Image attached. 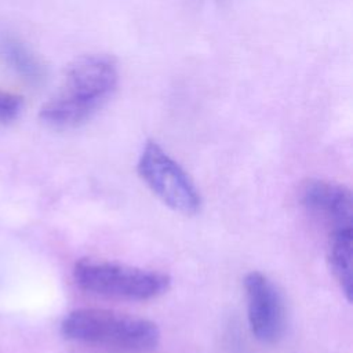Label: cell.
<instances>
[{"label": "cell", "instance_id": "obj_1", "mask_svg": "<svg viewBox=\"0 0 353 353\" xmlns=\"http://www.w3.org/2000/svg\"><path fill=\"white\" fill-rule=\"evenodd\" d=\"M116 63L105 55H87L66 70L59 90L40 109L39 117L52 128H73L85 123L117 87Z\"/></svg>", "mask_w": 353, "mask_h": 353}, {"label": "cell", "instance_id": "obj_2", "mask_svg": "<svg viewBox=\"0 0 353 353\" xmlns=\"http://www.w3.org/2000/svg\"><path fill=\"white\" fill-rule=\"evenodd\" d=\"M65 338L113 353H149L160 341L150 320L105 309H77L61 324Z\"/></svg>", "mask_w": 353, "mask_h": 353}, {"label": "cell", "instance_id": "obj_3", "mask_svg": "<svg viewBox=\"0 0 353 353\" xmlns=\"http://www.w3.org/2000/svg\"><path fill=\"white\" fill-rule=\"evenodd\" d=\"M73 276L76 284L87 292L124 301L153 299L170 287V277L161 272L105 259H80Z\"/></svg>", "mask_w": 353, "mask_h": 353}, {"label": "cell", "instance_id": "obj_4", "mask_svg": "<svg viewBox=\"0 0 353 353\" xmlns=\"http://www.w3.org/2000/svg\"><path fill=\"white\" fill-rule=\"evenodd\" d=\"M138 174L148 188L170 208L185 215L200 210V193L189 174L163 148L148 141L138 160Z\"/></svg>", "mask_w": 353, "mask_h": 353}, {"label": "cell", "instance_id": "obj_5", "mask_svg": "<svg viewBox=\"0 0 353 353\" xmlns=\"http://www.w3.org/2000/svg\"><path fill=\"white\" fill-rule=\"evenodd\" d=\"M244 290L252 335L262 343L277 342L285 327V309L279 290L261 272L245 276Z\"/></svg>", "mask_w": 353, "mask_h": 353}, {"label": "cell", "instance_id": "obj_6", "mask_svg": "<svg viewBox=\"0 0 353 353\" xmlns=\"http://www.w3.org/2000/svg\"><path fill=\"white\" fill-rule=\"evenodd\" d=\"M299 199L312 215L330 226L331 232L352 228L353 200L346 186L323 179H309L302 185Z\"/></svg>", "mask_w": 353, "mask_h": 353}, {"label": "cell", "instance_id": "obj_7", "mask_svg": "<svg viewBox=\"0 0 353 353\" xmlns=\"http://www.w3.org/2000/svg\"><path fill=\"white\" fill-rule=\"evenodd\" d=\"M0 57L22 79L32 84L46 80L47 68L44 62L23 41L14 36H0Z\"/></svg>", "mask_w": 353, "mask_h": 353}, {"label": "cell", "instance_id": "obj_8", "mask_svg": "<svg viewBox=\"0 0 353 353\" xmlns=\"http://www.w3.org/2000/svg\"><path fill=\"white\" fill-rule=\"evenodd\" d=\"M352 228L334 230L330 234L328 262L347 302L352 301Z\"/></svg>", "mask_w": 353, "mask_h": 353}, {"label": "cell", "instance_id": "obj_9", "mask_svg": "<svg viewBox=\"0 0 353 353\" xmlns=\"http://www.w3.org/2000/svg\"><path fill=\"white\" fill-rule=\"evenodd\" d=\"M22 108V97L1 91L0 90V121L1 123H8L14 120Z\"/></svg>", "mask_w": 353, "mask_h": 353}]
</instances>
